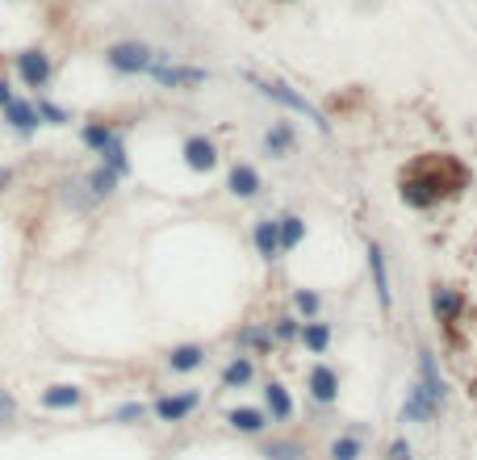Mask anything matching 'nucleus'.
<instances>
[{"mask_svg":"<svg viewBox=\"0 0 477 460\" xmlns=\"http://www.w3.org/2000/svg\"><path fill=\"white\" fill-rule=\"evenodd\" d=\"M110 419L122 423V427H135V423L151 419V402H122V407H113Z\"/></svg>","mask_w":477,"mask_h":460,"instance_id":"473e14b6","label":"nucleus"},{"mask_svg":"<svg viewBox=\"0 0 477 460\" xmlns=\"http://www.w3.org/2000/svg\"><path fill=\"white\" fill-rule=\"evenodd\" d=\"M264 415H268V423L273 427H285V423H293V415H298V402H293V393H289L285 381H264Z\"/></svg>","mask_w":477,"mask_h":460,"instance_id":"2eb2a0df","label":"nucleus"},{"mask_svg":"<svg viewBox=\"0 0 477 460\" xmlns=\"http://www.w3.org/2000/svg\"><path fill=\"white\" fill-rule=\"evenodd\" d=\"M234 348L243 356H264V352H273L276 343H273V331L264 323H243L234 331Z\"/></svg>","mask_w":477,"mask_h":460,"instance_id":"393cba45","label":"nucleus"},{"mask_svg":"<svg viewBox=\"0 0 477 460\" xmlns=\"http://www.w3.org/2000/svg\"><path fill=\"white\" fill-rule=\"evenodd\" d=\"M276 230H281V247L285 251H298L306 243V218L301 214H281L276 218Z\"/></svg>","mask_w":477,"mask_h":460,"instance_id":"c85d7f7f","label":"nucleus"},{"mask_svg":"<svg viewBox=\"0 0 477 460\" xmlns=\"http://www.w3.org/2000/svg\"><path fill=\"white\" fill-rule=\"evenodd\" d=\"M259 147H264V155H268V160H289V155L298 151V130H293V122L276 118V122L264 130Z\"/></svg>","mask_w":477,"mask_h":460,"instance_id":"aec40b11","label":"nucleus"},{"mask_svg":"<svg viewBox=\"0 0 477 460\" xmlns=\"http://www.w3.org/2000/svg\"><path fill=\"white\" fill-rule=\"evenodd\" d=\"M247 84H251V88H256L259 96H268V101H276V105L281 109H289V113H298V118H306V122L314 126V130H318V135H331V122H327V113H323V109L314 105L310 96L306 93H298V88H293V84L289 80H259V76H247Z\"/></svg>","mask_w":477,"mask_h":460,"instance_id":"f03ea898","label":"nucleus"},{"mask_svg":"<svg viewBox=\"0 0 477 460\" xmlns=\"http://www.w3.org/2000/svg\"><path fill=\"white\" fill-rule=\"evenodd\" d=\"M201 402H205L201 390H168V393H160V398L151 402V419L177 427V423H189L193 415L201 410Z\"/></svg>","mask_w":477,"mask_h":460,"instance_id":"20e7f679","label":"nucleus"},{"mask_svg":"<svg viewBox=\"0 0 477 460\" xmlns=\"http://www.w3.org/2000/svg\"><path fill=\"white\" fill-rule=\"evenodd\" d=\"M427 298H432V314H436V323L440 326H456L465 318V310H469V298H465L461 289H456V284H444V281H436L432 284V293H427Z\"/></svg>","mask_w":477,"mask_h":460,"instance_id":"9b49d317","label":"nucleus"},{"mask_svg":"<svg viewBox=\"0 0 477 460\" xmlns=\"http://www.w3.org/2000/svg\"><path fill=\"white\" fill-rule=\"evenodd\" d=\"M226 193H231L234 201H256L259 193H264V177H259L256 163L234 160L231 168H226Z\"/></svg>","mask_w":477,"mask_h":460,"instance_id":"f8f14e48","label":"nucleus"},{"mask_svg":"<svg viewBox=\"0 0 477 460\" xmlns=\"http://www.w3.org/2000/svg\"><path fill=\"white\" fill-rule=\"evenodd\" d=\"M84 180H88V189H93L96 201H110V197H118V189H122V177H118L113 168H105V163H96Z\"/></svg>","mask_w":477,"mask_h":460,"instance_id":"cd10ccee","label":"nucleus"},{"mask_svg":"<svg viewBox=\"0 0 477 460\" xmlns=\"http://www.w3.org/2000/svg\"><path fill=\"white\" fill-rule=\"evenodd\" d=\"M0 118H4V126L13 130L17 138H34L42 130V118H38V105L29 101V96H13L9 105L0 109Z\"/></svg>","mask_w":477,"mask_h":460,"instance_id":"ddd939ff","label":"nucleus"},{"mask_svg":"<svg viewBox=\"0 0 477 460\" xmlns=\"http://www.w3.org/2000/svg\"><path fill=\"white\" fill-rule=\"evenodd\" d=\"M218 381H222V390H231V393L247 390V385H251V381H256V356H243V352H234L231 360H226V365H222Z\"/></svg>","mask_w":477,"mask_h":460,"instance_id":"b1692460","label":"nucleus"},{"mask_svg":"<svg viewBox=\"0 0 477 460\" xmlns=\"http://www.w3.org/2000/svg\"><path fill=\"white\" fill-rule=\"evenodd\" d=\"M251 247H256V256L264 259V264H276V259L285 256L276 218H256V222H251Z\"/></svg>","mask_w":477,"mask_h":460,"instance_id":"6ab92c4d","label":"nucleus"},{"mask_svg":"<svg viewBox=\"0 0 477 460\" xmlns=\"http://www.w3.org/2000/svg\"><path fill=\"white\" fill-rule=\"evenodd\" d=\"M59 201H63V209H71V214H93L96 205V197H93V189H88V180L84 177H63L59 180Z\"/></svg>","mask_w":477,"mask_h":460,"instance_id":"5701e85b","label":"nucleus"},{"mask_svg":"<svg viewBox=\"0 0 477 460\" xmlns=\"http://www.w3.org/2000/svg\"><path fill=\"white\" fill-rule=\"evenodd\" d=\"M151 80L160 84V88H168V93H193V88H205L210 71L193 68V63H177V59H168V63H155Z\"/></svg>","mask_w":477,"mask_h":460,"instance_id":"6e6552de","label":"nucleus"},{"mask_svg":"<svg viewBox=\"0 0 477 460\" xmlns=\"http://www.w3.org/2000/svg\"><path fill=\"white\" fill-rule=\"evenodd\" d=\"M17 393L13 390H4V385H0V427H13L17 423Z\"/></svg>","mask_w":477,"mask_h":460,"instance_id":"f704fd0d","label":"nucleus"},{"mask_svg":"<svg viewBox=\"0 0 477 460\" xmlns=\"http://www.w3.org/2000/svg\"><path fill=\"white\" fill-rule=\"evenodd\" d=\"M205 360H210V348L205 343H172L164 352V365L168 373H177V377H189V373H201Z\"/></svg>","mask_w":477,"mask_h":460,"instance_id":"f3484780","label":"nucleus"},{"mask_svg":"<svg viewBox=\"0 0 477 460\" xmlns=\"http://www.w3.org/2000/svg\"><path fill=\"white\" fill-rule=\"evenodd\" d=\"M38 105V118H42V126H71V113L59 101H51V96H38L34 101Z\"/></svg>","mask_w":477,"mask_h":460,"instance_id":"72a5a7b5","label":"nucleus"},{"mask_svg":"<svg viewBox=\"0 0 477 460\" xmlns=\"http://www.w3.org/2000/svg\"><path fill=\"white\" fill-rule=\"evenodd\" d=\"M222 423H226L234 435H243V439H264L268 427H273L268 415H264V407H231L222 415Z\"/></svg>","mask_w":477,"mask_h":460,"instance_id":"dca6fc26","label":"nucleus"},{"mask_svg":"<svg viewBox=\"0 0 477 460\" xmlns=\"http://www.w3.org/2000/svg\"><path fill=\"white\" fill-rule=\"evenodd\" d=\"M301 348L310 356H327L331 343H335V331H331V323H323V318H310V323H301Z\"/></svg>","mask_w":477,"mask_h":460,"instance_id":"a878e982","label":"nucleus"},{"mask_svg":"<svg viewBox=\"0 0 477 460\" xmlns=\"http://www.w3.org/2000/svg\"><path fill=\"white\" fill-rule=\"evenodd\" d=\"M118 138H122V126L110 122V118H93V122L80 126V147L93 151V155H105Z\"/></svg>","mask_w":477,"mask_h":460,"instance_id":"412c9836","label":"nucleus"},{"mask_svg":"<svg viewBox=\"0 0 477 460\" xmlns=\"http://www.w3.org/2000/svg\"><path fill=\"white\" fill-rule=\"evenodd\" d=\"M259 460H310V444L298 435H273V439H259L256 448Z\"/></svg>","mask_w":477,"mask_h":460,"instance_id":"4be33fe9","label":"nucleus"},{"mask_svg":"<svg viewBox=\"0 0 477 460\" xmlns=\"http://www.w3.org/2000/svg\"><path fill=\"white\" fill-rule=\"evenodd\" d=\"M13 84H9V80H4V76H0V109H4V105H9V101H13Z\"/></svg>","mask_w":477,"mask_h":460,"instance_id":"4c0bfd02","label":"nucleus"},{"mask_svg":"<svg viewBox=\"0 0 477 460\" xmlns=\"http://www.w3.org/2000/svg\"><path fill=\"white\" fill-rule=\"evenodd\" d=\"M440 410L444 407H440L436 398L423 390L419 381H410L407 393H402V407H398V419L410 423V427H432V423L440 419Z\"/></svg>","mask_w":477,"mask_h":460,"instance_id":"1a4fd4ad","label":"nucleus"},{"mask_svg":"<svg viewBox=\"0 0 477 460\" xmlns=\"http://www.w3.org/2000/svg\"><path fill=\"white\" fill-rule=\"evenodd\" d=\"M473 185V172L448 151H427L398 172V197L407 209H436L448 197H461Z\"/></svg>","mask_w":477,"mask_h":460,"instance_id":"f257e3e1","label":"nucleus"},{"mask_svg":"<svg viewBox=\"0 0 477 460\" xmlns=\"http://www.w3.org/2000/svg\"><path fill=\"white\" fill-rule=\"evenodd\" d=\"M423 390L436 398L440 407H448V377L440 373V356L432 348H419V377H415Z\"/></svg>","mask_w":477,"mask_h":460,"instance_id":"a211bd4d","label":"nucleus"},{"mask_svg":"<svg viewBox=\"0 0 477 460\" xmlns=\"http://www.w3.org/2000/svg\"><path fill=\"white\" fill-rule=\"evenodd\" d=\"M385 460H410V439L407 435H398V439L385 444Z\"/></svg>","mask_w":477,"mask_h":460,"instance_id":"c9c22d12","label":"nucleus"},{"mask_svg":"<svg viewBox=\"0 0 477 460\" xmlns=\"http://www.w3.org/2000/svg\"><path fill=\"white\" fill-rule=\"evenodd\" d=\"M13 71L17 80L26 84V88H34V93L42 96V88H51V80H55V63H51V54L42 51V46H26V51L13 54Z\"/></svg>","mask_w":477,"mask_h":460,"instance_id":"423d86ee","label":"nucleus"},{"mask_svg":"<svg viewBox=\"0 0 477 460\" xmlns=\"http://www.w3.org/2000/svg\"><path fill=\"white\" fill-rule=\"evenodd\" d=\"M365 431H340L327 439V460H365Z\"/></svg>","mask_w":477,"mask_h":460,"instance_id":"bb28decb","label":"nucleus"},{"mask_svg":"<svg viewBox=\"0 0 477 460\" xmlns=\"http://www.w3.org/2000/svg\"><path fill=\"white\" fill-rule=\"evenodd\" d=\"M293 314H298L301 323H310V318H323V293L318 289H293Z\"/></svg>","mask_w":477,"mask_h":460,"instance_id":"c756f323","label":"nucleus"},{"mask_svg":"<svg viewBox=\"0 0 477 460\" xmlns=\"http://www.w3.org/2000/svg\"><path fill=\"white\" fill-rule=\"evenodd\" d=\"M180 163L189 168L193 177H210V172L222 163V151H218V143H214V138L189 135L185 143H180Z\"/></svg>","mask_w":477,"mask_h":460,"instance_id":"9d476101","label":"nucleus"},{"mask_svg":"<svg viewBox=\"0 0 477 460\" xmlns=\"http://www.w3.org/2000/svg\"><path fill=\"white\" fill-rule=\"evenodd\" d=\"M13 180H17V172L9 168V163H0V197H4L9 189H13Z\"/></svg>","mask_w":477,"mask_h":460,"instance_id":"e433bc0d","label":"nucleus"},{"mask_svg":"<svg viewBox=\"0 0 477 460\" xmlns=\"http://www.w3.org/2000/svg\"><path fill=\"white\" fill-rule=\"evenodd\" d=\"M365 268H368V284H373V298L382 306V314L394 310V276H390V256L377 239L365 243Z\"/></svg>","mask_w":477,"mask_h":460,"instance_id":"39448f33","label":"nucleus"},{"mask_svg":"<svg viewBox=\"0 0 477 460\" xmlns=\"http://www.w3.org/2000/svg\"><path fill=\"white\" fill-rule=\"evenodd\" d=\"M96 163H105V168H113V172H118V177H130V172H135V168H130V147H126V135L118 138V143H113L110 151H105V155H96Z\"/></svg>","mask_w":477,"mask_h":460,"instance_id":"7c9ffc66","label":"nucleus"},{"mask_svg":"<svg viewBox=\"0 0 477 460\" xmlns=\"http://www.w3.org/2000/svg\"><path fill=\"white\" fill-rule=\"evenodd\" d=\"M340 390H343V377L340 368H331L327 360H314L310 368H306V398H310L314 407H335L340 402Z\"/></svg>","mask_w":477,"mask_h":460,"instance_id":"0eeeda50","label":"nucleus"},{"mask_svg":"<svg viewBox=\"0 0 477 460\" xmlns=\"http://www.w3.org/2000/svg\"><path fill=\"white\" fill-rule=\"evenodd\" d=\"M168 59H172L168 51H155L151 42H138V38H122L105 46V68L113 76H151L155 63H168Z\"/></svg>","mask_w":477,"mask_h":460,"instance_id":"7ed1b4c3","label":"nucleus"},{"mask_svg":"<svg viewBox=\"0 0 477 460\" xmlns=\"http://www.w3.org/2000/svg\"><path fill=\"white\" fill-rule=\"evenodd\" d=\"M410 460H415V456H410Z\"/></svg>","mask_w":477,"mask_h":460,"instance_id":"58836bf2","label":"nucleus"},{"mask_svg":"<svg viewBox=\"0 0 477 460\" xmlns=\"http://www.w3.org/2000/svg\"><path fill=\"white\" fill-rule=\"evenodd\" d=\"M88 402V390H84L80 381H55V385H46L38 393V407L59 415V410H80Z\"/></svg>","mask_w":477,"mask_h":460,"instance_id":"4468645a","label":"nucleus"},{"mask_svg":"<svg viewBox=\"0 0 477 460\" xmlns=\"http://www.w3.org/2000/svg\"><path fill=\"white\" fill-rule=\"evenodd\" d=\"M268 331H273V343H276V348L298 343V339H301V318H298V314H281V318H273V326H268Z\"/></svg>","mask_w":477,"mask_h":460,"instance_id":"2f4dec72","label":"nucleus"}]
</instances>
